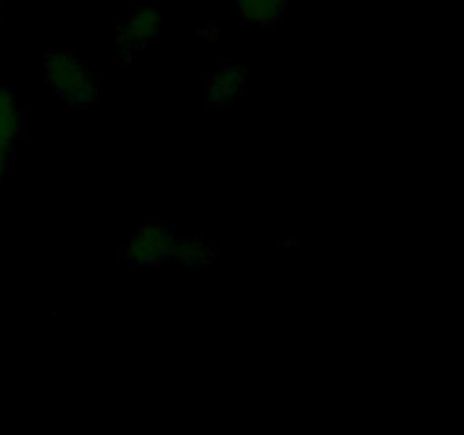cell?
<instances>
[{
  "label": "cell",
  "mask_w": 464,
  "mask_h": 435,
  "mask_svg": "<svg viewBox=\"0 0 464 435\" xmlns=\"http://www.w3.org/2000/svg\"><path fill=\"white\" fill-rule=\"evenodd\" d=\"M45 84L53 89L54 95L72 107H86L95 102L100 93V86L95 82L93 72L89 71L86 62L77 59L75 54L54 53L50 54L44 66Z\"/></svg>",
  "instance_id": "6da1fadb"
},
{
  "label": "cell",
  "mask_w": 464,
  "mask_h": 435,
  "mask_svg": "<svg viewBox=\"0 0 464 435\" xmlns=\"http://www.w3.org/2000/svg\"><path fill=\"white\" fill-rule=\"evenodd\" d=\"M163 16L161 9L154 5H143L136 7L125 21L118 25V48L125 59L139 57L143 53L145 45L157 41L159 32H161Z\"/></svg>",
  "instance_id": "7a4b0ae2"
},
{
  "label": "cell",
  "mask_w": 464,
  "mask_h": 435,
  "mask_svg": "<svg viewBox=\"0 0 464 435\" xmlns=\"http://www.w3.org/2000/svg\"><path fill=\"white\" fill-rule=\"evenodd\" d=\"M177 238L166 225L161 222H148V225L139 227L131 236L130 243V258L134 266H157L166 258L172 256V247H175Z\"/></svg>",
  "instance_id": "3957f363"
},
{
  "label": "cell",
  "mask_w": 464,
  "mask_h": 435,
  "mask_svg": "<svg viewBox=\"0 0 464 435\" xmlns=\"http://www.w3.org/2000/svg\"><path fill=\"white\" fill-rule=\"evenodd\" d=\"M245 89V72L234 63H222L207 82V100L218 107L234 102Z\"/></svg>",
  "instance_id": "277c9868"
},
{
  "label": "cell",
  "mask_w": 464,
  "mask_h": 435,
  "mask_svg": "<svg viewBox=\"0 0 464 435\" xmlns=\"http://www.w3.org/2000/svg\"><path fill=\"white\" fill-rule=\"evenodd\" d=\"M236 12L245 23L254 25H275L285 12L288 0H234Z\"/></svg>",
  "instance_id": "5b68a950"
},
{
  "label": "cell",
  "mask_w": 464,
  "mask_h": 435,
  "mask_svg": "<svg viewBox=\"0 0 464 435\" xmlns=\"http://www.w3.org/2000/svg\"><path fill=\"white\" fill-rule=\"evenodd\" d=\"M23 131V116L16 107L12 91L0 89V140L12 145Z\"/></svg>",
  "instance_id": "8992f818"
},
{
  "label": "cell",
  "mask_w": 464,
  "mask_h": 435,
  "mask_svg": "<svg viewBox=\"0 0 464 435\" xmlns=\"http://www.w3.org/2000/svg\"><path fill=\"white\" fill-rule=\"evenodd\" d=\"M172 256L179 258L186 267H202L211 258V249L199 238L195 240H177L172 247Z\"/></svg>",
  "instance_id": "52a82bcc"
},
{
  "label": "cell",
  "mask_w": 464,
  "mask_h": 435,
  "mask_svg": "<svg viewBox=\"0 0 464 435\" xmlns=\"http://www.w3.org/2000/svg\"><path fill=\"white\" fill-rule=\"evenodd\" d=\"M9 157H12V145L3 143V140H0V179H3V175L7 172Z\"/></svg>",
  "instance_id": "ba28073f"
}]
</instances>
